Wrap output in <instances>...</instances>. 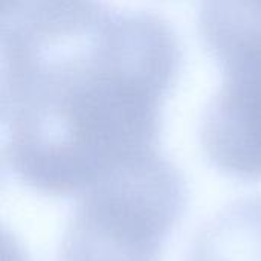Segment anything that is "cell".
<instances>
[{"mask_svg": "<svg viewBox=\"0 0 261 261\" xmlns=\"http://www.w3.org/2000/svg\"><path fill=\"white\" fill-rule=\"evenodd\" d=\"M180 61L164 18L101 0H66L2 23L5 168L40 194L69 197L159 153Z\"/></svg>", "mask_w": 261, "mask_h": 261, "instance_id": "6da1fadb", "label": "cell"}, {"mask_svg": "<svg viewBox=\"0 0 261 261\" xmlns=\"http://www.w3.org/2000/svg\"><path fill=\"white\" fill-rule=\"evenodd\" d=\"M185 206L180 171L161 153L139 159L80 194L60 261H161Z\"/></svg>", "mask_w": 261, "mask_h": 261, "instance_id": "7a4b0ae2", "label": "cell"}, {"mask_svg": "<svg viewBox=\"0 0 261 261\" xmlns=\"http://www.w3.org/2000/svg\"><path fill=\"white\" fill-rule=\"evenodd\" d=\"M222 66V86L202 119V148L219 171L261 180V29L206 47Z\"/></svg>", "mask_w": 261, "mask_h": 261, "instance_id": "3957f363", "label": "cell"}, {"mask_svg": "<svg viewBox=\"0 0 261 261\" xmlns=\"http://www.w3.org/2000/svg\"><path fill=\"white\" fill-rule=\"evenodd\" d=\"M64 0H3L2 21L24 18L41 11H46Z\"/></svg>", "mask_w": 261, "mask_h": 261, "instance_id": "277c9868", "label": "cell"}, {"mask_svg": "<svg viewBox=\"0 0 261 261\" xmlns=\"http://www.w3.org/2000/svg\"><path fill=\"white\" fill-rule=\"evenodd\" d=\"M2 251H3V261H28L17 240L12 239L6 231H3Z\"/></svg>", "mask_w": 261, "mask_h": 261, "instance_id": "5b68a950", "label": "cell"}]
</instances>
